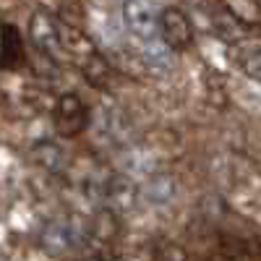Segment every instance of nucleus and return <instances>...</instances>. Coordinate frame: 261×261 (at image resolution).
<instances>
[{"mask_svg":"<svg viewBox=\"0 0 261 261\" xmlns=\"http://www.w3.org/2000/svg\"><path fill=\"white\" fill-rule=\"evenodd\" d=\"M160 13L162 11H157L154 0H125L123 3L125 29L141 42L160 37Z\"/></svg>","mask_w":261,"mask_h":261,"instance_id":"nucleus-1","label":"nucleus"},{"mask_svg":"<svg viewBox=\"0 0 261 261\" xmlns=\"http://www.w3.org/2000/svg\"><path fill=\"white\" fill-rule=\"evenodd\" d=\"M53 123L63 139H76L89 123V110L76 94H63L53 107Z\"/></svg>","mask_w":261,"mask_h":261,"instance_id":"nucleus-2","label":"nucleus"},{"mask_svg":"<svg viewBox=\"0 0 261 261\" xmlns=\"http://www.w3.org/2000/svg\"><path fill=\"white\" fill-rule=\"evenodd\" d=\"M160 37L170 50H186L193 42V24L186 11L170 6L160 13Z\"/></svg>","mask_w":261,"mask_h":261,"instance_id":"nucleus-3","label":"nucleus"},{"mask_svg":"<svg viewBox=\"0 0 261 261\" xmlns=\"http://www.w3.org/2000/svg\"><path fill=\"white\" fill-rule=\"evenodd\" d=\"M29 37L34 42V47L45 55H55L58 50H63L60 42V21L47 13V11H34L32 21H29Z\"/></svg>","mask_w":261,"mask_h":261,"instance_id":"nucleus-4","label":"nucleus"},{"mask_svg":"<svg viewBox=\"0 0 261 261\" xmlns=\"http://www.w3.org/2000/svg\"><path fill=\"white\" fill-rule=\"evenodd\" d=\"M21 60H24V42H21V34L11 24H6L0 29V68L13 71Z\"/></svg>","mask_w":261,"mask_h":261,"instance_id":"nucleus-5","label":"nucleus"},{"mask_svg":"<svg viewBox=\"0 0 261 261\" xmlns=\"http://www.w3.org/2000/svg\"><path fill=\"white\" fill-rule=\"evenodd\" d=\"M225 13L241 27H261V3L258 0H222Z\"/></svg>","mask_w":261,"mask_h":261,"instance_id":"nucleus-6","label":"nucleus"},{"mask_svg":"<svg viewBox=\"0 0 261 261\" xmlns=\"http://www.w3.org/2000/svg\"><path fill=\"white\" fill-rule=\"evenodd\" d=\"M81 71L86 76V81H89L92 86H97V89H105L107 81H110V63L105 60V55H99L97 50L81 60Z\"/></svg>","mask_w":261,"mask_h":261,"instance_id":"nucleus-7","label":"nucleus"},{"mask_svg":"<svg viewBox=\"0 0 261 261\" xmlns=\"http://www.w3.org/2000/svg\"><path fill=\"white\" fill-rule=\"evenodd\" d=\"M235 60L248 79L261 84V47L256 45H235Z\"/></svg>","mask_w":261,"mask_h":261,"instance_id":"nucleus-8","label":"nucleus"},{"mask_svg":"<svg viewBox=\"0 0 261 261\" xmlns=\"http://www.w3.org/2000/svg\"><path fill=\"white\" fill-rule=\"evenodd\" d=\"M34 160L42 167H47V170H58L60 162H63V154H60V149L53 141H42V144L34 146Z\"/></svg>","mask_w":261,"mask_h":261,"instance_id":"nucleus-9","label":"nucleus"},{"mask_svg":"<svg viewBox=\"0 0 261 261\" xmlns=\"http://www.w3.org/2000/svg\"><path fill=\"white\" fill-rule=\"evenodd\" d=\"M107 196L115 199V201H120V206H130L134 199H136V188H134V183L125 180V178H115L110 183V188H107Z\"/></svg>","mask_w":261,"mask_h":261,"instance_id":"nucleus-10","label":"nucleus"},{"mask_svg":"<svg viewBox=\"0 0 261 261\" xmlns=\"http://www.w3.org/2000/svg\"><path fill=\"white\" fill-rule=\"evenodd\" d=\"M172 191H175V183H172L167 175H157L154 180L149 183L146 196H149V201H154V204H165L172 196Z\"/></svg>","mask_w":261,"mask_h":261,"instance_id":"nucleus-11","label":"nucleus"}]
</instances>
